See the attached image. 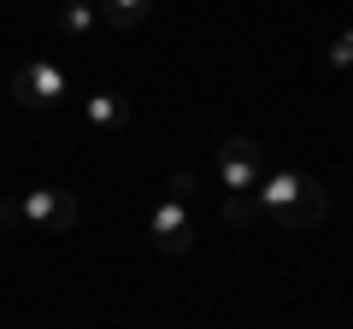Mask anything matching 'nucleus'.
Here are the masks:
<instances>
[{
    "instance_id": "obj_1",
    "label": "nucleus",
    "mask_w": 353,
    "mask_h": 329,
    "mask_svg": "<svg viewBox=\"0 0 353 329\" xmlns=\"http://www.w3.org/2000/svg\"><path fill=\"white\" fill-rule=\"evenodd\" d=\"M253 200H259V224L283 229V235H306V229H318L324 212H330V194L318 189V177H306V171L265 177L259 189H253Z\"/></svg>"
},
{
    "instance_id": "obj_2",
    "label": "nucleus",
    "mask_w": 353,
    "mask_h": 329,
    "mask_svg": "<svg viewBox=\"0 0 353 329\" xmlns=\"http://www.w3.org/2000/svg\"><path fill=\"white\" fill-rule=\"evenodd\" d=\"M83 217L71 189H30L24 200H0V224L6 229H41V235H65Z\"/></svg>"
},
{
    "instance_id": "obj_3",
    "label": "nucleus",
    "mask_w": 353,
    "mask_h": 329,
    "mask_svg": "<svg viewBox=\"0 0 353 329\" xmlns=\"http://www.w3.org/2000/svg\"><path fill=\"white\" fill-rule=\"evenodd\" d=\"M12 94H18V106H30V112H41V106H53L65 94V71L53 59H24L12 71Z\"/></svg>"
},
{
    "instance_id": "obj_4",
    "label": "nucleus",
    "mask_w": 353,
    "mask_h": 329,
    "mask_svg": "<svg viewBox=\"0 0 353 329\" xmlns=\"http://www.w3.org/2000/svg\"><path fill=\"white\" fill-rule=\"evenodd\" d=\"M148 235H153V253L176 259V253H189L194 247V212L189 206H176V200H159L148 217Z\"/></svg>"
},
{
    "instance_id": "obj_5",
    "label": "nucleus",
    "mask_w": 353,
    "mask_h": 329,
    "mask_svg": "<svg viewBox=\"0 0 353 329\" xmlns=\"http://www.w3.org/2000/svg\"><path fill=\"white\" fill-rule=\"evenodd\" d=\"M218 177H224L230 194H253L259 189V141L253 136H230L218 147Z\"/></svg>"
},
{
    "instance_id": "obj_6",
    "label": "nucleus",
    "mask_w": 353,
    "mask_h": 329,
    "mask_svg": "<svg viewBox=\"0 0 353 329\" xmlns=\"http://www.w3.org/2000/svg\"><path fill=\"white\" fill-rule=\"evenodd\" d=\"M88 124H94V129H124V124H130V100H124L118 89L88 94Z\"/></svg>"
},
{
    "instance_id": "obj_7",
    "label": "nucleus",
    "mask_w": 353,
    "mask_h": 329,
    "mask_svg": "<svg viewBox=\"0 0 353 329\" xmlns=\"http://www.w3.org/2000/svg\"><path fill=\"white\" fill-rule=\"evenodd\" d=\"M94 24H101V6H94V0H65V6H59V30L71 41H88Z\"/></svg>"
},
{
    "instance_id": "obj_8",
    "label": "nucleus",
    "mask_w": 353,
    "mask_h": 329,
    "mask_svg": "<svg viewBox=\"0 0 353 329\" xmlns=\"http://www.w3.org/2000/svg\"><path fill=\"white\" fill-rule=\"evenodd\" d=\"M94 6H101V24H112V30H136L141 18H148L153 0H94Z\"/></svg>"
},
{
    "instance_id": "obj_9",
    "label": "nucleus",
    "mask_w": 353,
    "mask_h": 329,
    "mask_svg": "<svg viewBox=\"0 0 353 329\" xmlns=\"http://www.w3.org/2000/svg\"><path fill=\"white\" fill-rule=\"evenodd\" d=\"M224 224H259V200L253 194H224Z\"/></svg>"
},
{
    "instance_id": "obj_10",
    "label": "nucleus",
    "mask_w": 353,
    "mask_h": 329,
    "mask_svg": "<svg viewBox=\"0 0 353 329\" xmlns=\"http://www.w3.org/2000/svg\"><path fill=\"white\" fill-rule=\"evenodd\" d=\"M330 65H336V71H341V65H353V30H341V36L330 41Z\"/></svg>"
}]
</instances>
